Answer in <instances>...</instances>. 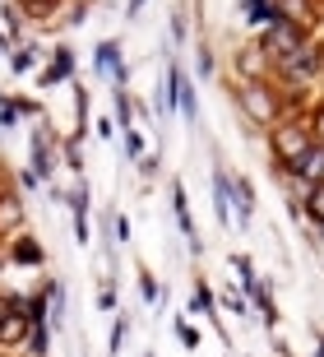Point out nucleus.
<instances>
[{
	"mask_svg": "<svg viewBox=\"0 0 324 357\" xmlns=\"http://www.w3.org/2000/svg\"><path fill=\"white\" fill-rule=\"evenodd\" d=\"M5 316H10V306H5V302H0V320H5Z\"/></svg>",
	"mask_w": 324,
	"mask_h": 357,
	"instance_id": "7",
	"label": "nucleus"
},
{
	"mask_svg": "<svg viewBox=\"0 0 324 357\" xmlns=\"http://www.w3.org/2000/svg\"><path fill=\"white\" fill-rule=\"evenodd\" d=\"M315 135H320V139H324V112H320V116H315Z\"/></svg>",
	"mask_w": 324,
	"mask_h": 357,
	"instance_id": "6",
	"label": "nucleus"
},
{
	"mask_svg": "<svg viewBox=\"0 0 324 357\" xmlns=\"http://www.w3.org/2000/svg\"><path fill=\"white\" fill-rule=\"evenodd\" d=\"M246 107L255 112L259 121H269V102H264V93H259V89H250V93H246Z\"/></svg>",
	"mask_w": 324,
	"mask_h": 357,
	"instance_id": "3",
	"label": "nucleus"
},
{
	"mask_svg": "<svg viewBox=\"0 0 324 357\" xmlns=\"http://www.w3.org/2000/svg\"><path fill=\"white\" fill-rule=\"evenodd\" d=\"M269 47H273V52H283V56H297V33H292V28H273Z\"/></svg>",
	"mask_w": 324,
	"mask_h": 357,
	"instance_id": "2",
	"label": "nucleus"
},
{
	"mask_svg": "<svg viewBox=\"0 0 324 357\" xmlns=\"http://www.w3.org/2000/svg\"><path fill=\"white\" fill-rule=\"evenodd\" d=\"M10 218H19V204L5 199V204H0V232H10Z\"/></svg>",
	"mask_w": 324,
	"mask_h": 357,
	"instance_id": "4",
	"label": "nucleus"
},
{
	"mask_svg": "<svg viewBox=\"0 0 324 357\" xmlns=\"http://www.w3.org/2000/svg\"><path fill=\"white\" fill-rule=\"evenodd\" d=\"M278 149H283V158H287V162H301L306 153H311V135H301V130H283V135H278Z\"/></svg>",
	"mask_w": 324,
	"mask_h": 357,
	"instance_id": "1",
	"label": "nucleus"
},
{
	"mask_svg": "<svg viewBox=\"0 0 324 357\" xmlns=\"http://www.w3.org/2000/svg\"><path fill=\"white\" fill-rule=\"evenodd\" d=\"M315 213H320V218H324V185H320V190H315Z\"/></svg>",
	"mask_w": 324,
	"mask_h": 357,
	"instance_id": "5",
	"label": "nucleus"
}]
</instances>
